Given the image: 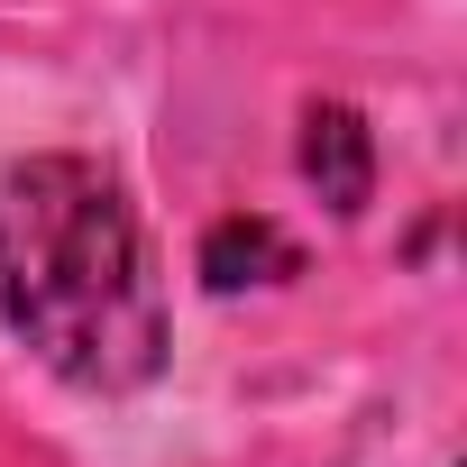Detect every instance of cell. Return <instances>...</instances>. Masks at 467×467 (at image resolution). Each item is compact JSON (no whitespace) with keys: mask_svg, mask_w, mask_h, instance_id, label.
<instances>
[{"mask_svg":"<svg viewBox=\"0 0 467 467\" xmlns=\"http://www.w3.org/2000/svg\"><path fill=\"white\" fill-rule=\"evenodd\" d=\"M0 321L83 394H129L165 358V303L119 183L92 156H28L0 202Z\"/></svg>","mask_w":467,"mask_h":467,"instance_id":"cell-1","label":"cell"},{"mask_svg":"<svg viewBox=\"0 0 467 467\" xmlns=\"http://www.w3.org/2000/svg\"><path fill=\"white\" fill-rule=\"evenodd\" d=\"M303 174L321 183L330 211H358L376 192V147H367V119L348 101H312V119H303Z\"/></svg>","mask_w":467,"mask_h":467,"instance_id":"cell-2","label":"cell"},{"mask_svg":"<svg viewBox=\"0 0 467 467\" xmlns=\"http://www.w3.org/2000/svg\"><path fill=\"white\" fill-rule=\"evenodd\" d=\"M202 275H211L220 294L275 285V275H294V239H285L275 220H220L211 239H202Z\"/></svg>","mask_w":467,"mask_h":467,"instance_id":"cell-3","label":"cell"}]
</instances>
